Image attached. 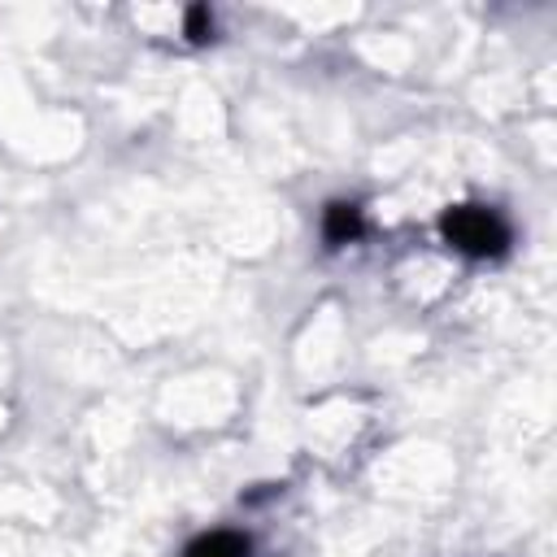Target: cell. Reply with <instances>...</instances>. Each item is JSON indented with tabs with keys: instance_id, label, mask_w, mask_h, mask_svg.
Masks as SVG:
<instances>
[{
	"instance_id": "6da1fadb",
	"label": "cell",
	"mask_w": 557,
	"mask_h": 557,
	"mask_svg": "<svg viewBox=\"0 0 557 557\" xmlns=\"http://www.w3.org/2000/svg\"><path fill=\"white\" fill-rule=\"evenodd\" d=\"M440 231L466 257H496L509 244V226L492 209H483V205H457V209H448L444 222H440Z\"/></svg>"
},
{
	"instance_id": "7a4b0ae2",
	"label": "cell",
	"mask_w": 557,
	"mask_h": 557,
	"mask_svg": "<svg viewBox=\"0 0 557 557\" xmlns=\"http://www.w3.org/2000/svg\"><path fill=\"white\" fill-rule=\"evenodd\" d=\"M252 548H248V540L239 535V531H209V535H200L183 557H248Z\"/></svg>"
},
{
	"instance_id": "3957f363",
	"label": "cell",
	"mask_w": 557,
	"mask_h": 557,
	"mask_svg": "<svg viewBox=\"0 0 557 557\" xmlns=\"http://www.w3.org/2000/svg\"><path fill=\"white\" fill-rule=\"evenodd\" d=\"M322 235H326L331 244L357 239V235H361V213H357V205H331L326 218H322Z\"/></svg>"
},
{
	"instance_id": "277c9868",
	"label": "cell",
	"mask_w": 557,
	"mask_h": 557,
	"mask_svg": "<svg viewBox=\"0 0 557 557\" xmlns=\"http://www.w3.org/2000/svg\"><path fill=\"white\" fill-rule=\"evenodd\" d=\"M187 35H191V39H205V35H209V13H205V9H191V13H187Z\"/></svg>"
}]
</instances>
